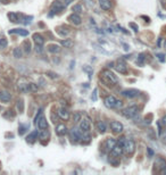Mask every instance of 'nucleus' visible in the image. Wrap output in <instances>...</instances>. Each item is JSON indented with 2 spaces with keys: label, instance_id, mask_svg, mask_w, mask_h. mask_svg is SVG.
Here are the masks:
<instances>
[{
  "label": "nucleus",
  "instance_id": "nucleus-3",
  "mask_svg": "<svg viewBox=\"0 0 166 175\" xmlns=\"http://www.w3.org/2000/svg\"><path fill=\"white\" fill-rule=\"evenodd\" d=\"M138 111H139L138 106H130V107L124 108L122 111V114H123V116L126 117V118H132V117H134V116L138 114Z\"/></svg>",
  "mask_w": 166,
  "mask_h": 175
},
{
  "label": "nucleus",
  "instance_id": "nucleus-23",
  "mask_svg": "<svg viewBox=\"0 0 166 175\" xmlns=\"http://www.w3.org/2000/svg\"><path fill=\"white\" fill-rule=\"evenodd\" d=\"M38 135H39V132H38V131H34V132H32L30 135L27 137L26 141L27 142H30V143H33V142L38 139Z\"/></svg>",
  "mask_w": 166,
  "mask_h": 175
},
{
  "label": "nucleus",
  "instance_id": "nucleus-2",
  "mask_svg": "<svg viewBox=\"0 0 166 175\" xmlns=\"http://www.w3.org/2000/svg\"><path fill=\"white\" fill-rule=\"evenodd\" d=\"M105 106L107 108H115V107L118 108L122 106V101L117 100L114 96H107L105 98Z\"/></svg>",
  "mask_w": 166,
  "mask_h": 175
},
{
  "label": "nucleus",
  "instance_id": "nucleus-17",
  "mask_svg": "<svg viewBox=\"0 0 166 175\" xmlns=\"http://www.w3.org/2000/svg\"><path fill=\"white\" fill-rule=\"evenodd\" d=\"M18 89L21 92H27V91H30L29 90V83H27L25 80H21V81L18 82Z\"/></svg>",
  "mask_w": 166,
  "mask_h": 175
},
{
  "label": "nucleus",
  "instance_id": "nucleus-31",
  "mask_svg": "<svg viewBox=\"0 0 166 175\" xmlns=\"http://www.w3.org/2000/svg\"><path fill=\"white\" fill-rule=\"evenodd\" d=\"M17 109H18V111H19V113H22V111L24 110V103H23L22 99L17 101Z\"/></svg>",
  "mask_w": 166,
  "mask_h": 175
},
{
  "label": "nucleus",
  "instance_id": "nucleus-8",
  "mask_svg": "<svg viewBox=\"0 0 166 175\" xmlns=\"http://www.w3.org/2000/svg\"><path fill=\"white\" fill-rule=\"evenodd\" d=\"M80 128L82 132H89L90 131V122L88 118H82L81 120V123H80Z\"/></svg>",
  "mask_w": 166,
  "mask_h": 175
},
{
  "label": "nucleus",
  "instance_id": "nucleus-11",
  "mask_svg": "<svg viewBox=\"0 0 166 175\" xmlns=\"http://www.w3.org/2000/svg\"><path fill=\"white\" fill-rule=\"evenodd\" d=\"M71 139L72 140H74V141H80L81 139H82V133L80 132L78 128H73V130H71Z\"/></svg>",
  "mask_w": 166,
  "mask_h": 175
},
{
  "label": "nucleus",
  "instance_id": "nucleus-6",
  "mask_svg": "<svg viewBox=\"0 0 166 175\" xmlns=\"http://www.w3.org/2000/svg\"><path fill=\"white\" fill-rule=\"evenodd\" d=\"M115 68H116V71H117L118 73H121V74H126L127 73V66L123 59L118 60L116 66H115Z\"/></svg>",
  "mask_w": 166,
  "mask_h": 175
},
{
  "label": "nucleus",
  "instance_id": "nucleus-21",
  "mask_svg": "<svg viewBox=\"0 0 166 175\" xmlns=\"http://www.w3.org/2000/svg\"><path fill=\"white\" fill-rule=\"evenodd\" d=\"M33 41L35 42V44L36 46H43V43H44V39H43V37L42 35H40V34H36L35 33L34 35H33Z\"/></svg>",
  "mask_w": 166,
  "mask_h": 175
},
{
  "label": "nucleus",
  "instance_id": "nucleus-12",
  "mask_svg": "<svg viewBox=\"0 0 166 175\" xmlns=\"http://www.w3.org/2000/svg\"><path fill=\"white\" fill-rule=\"evenodd\" d=\"M35 125H38V128L42 131V130H47L48 128V123H47V120H46V117L43 115L40 117V120L36 122Z\"/></svg>",
  "mask_w": 166,
  "mask_h": 175
},
{
  "label": "nucleus",
  "instance_id": "nucleus-29",
  "mask_svg": "<svg viewBox=\"0 0 166 175\" xmlns=\"http://www.w3.org/2000/svg\"><path fill=\"white\" fill-rule=\"evenodd\" d=\"M8 18L12 22H13V23H16V22H18V15L16 13H9L8 14Z\"/></svg>",
  "mask_w": 166,
  "mask_h": 175
},
{
  "label": "nucleus",
  "instance_id": "nucleus-24",
  "mask_svg": "<svg viewBox=\"0 0 166 175\" xmlns=\"http://www.w3.org/2000/svg\"><path fill=\"white\" fill-rule=\"evenodd\" d=\"M96 126H97V130H98V131H99L101 134L106 132V125H105V123H104V122H101V121L97 122Z\"/></svg>",
  "mask_w": 166,
  "mask_h": 175
},
{
  "label": "nucleus",
  "instance_id": "nucleus-27",
  "mask_svg": "<svg viewBox=\"0 0 166 175\" xmlns=\"http://www.w3.org/2000/svg\"><path fill=\"white\" fill-rule=\"evenodd\" d=\"M39 138L41 140H47L49 138V132L47 130H42V132L39 133Z\"/></svg>",
  "mask_w": 166,
  "mask_h": 175
},
{
  "label": "nucleus",
  "instance_id": "nucleus-9",
  "mask_svg": "<svg viewBox=\"0 0 166 175\" xmlns=\"http://www.w3.org/2000/svg\"><path fill=\"white\" fill-rule=\"evenodd\" d=\"M122 94L124 97H127V98H136L139 96V91L136 89H130V90H125L123 91Z\"/></svg>",
  "mask_w": 166,
  "mask_h": 175
},
{
  "label": "nucleus",
  "instance_id": "nucleus-38",
  "mask_svg": "<svg viewBox=\"0 0 166 175\" xmlns=\"http://www.w3.org/2000/svg\"><path fill=\"white\" fill-rule=\"evenodd\" d=\"M97 92H98V90L95 89V91H93V93H92V97H91L93 101H96V100H97Z\"/></svg>",
  "mask_w": 166,
  "mask_h": 175
},
{
  "label": "nucleus",
  "instance_id": "nucleus-13",
  "mask_svg": "<svg viewBox=\"0 0 166 175\" xmlns=\"http://www.w3.org/2000/svg\"><path fill=\"white\" fill-rule=\"evenodd\" d=\"M68 21L71 22V23H73L74 25H80L81 24V22H82V19H81V17H80L79 14H72L70 17H68Z\"/></svg>",
  "mask_w": 166,
  "mask_h": 175
},
{
  "label": "nucleus",
  "instance_id": "nucleus-30",
  "mask_svg": "<svg viewBox=\"0 0 166 175\" xmlns=\"http://www.w3.org/2000/svg\"><path fill=\"white\" fill-rule=\"evenodd\" d=\"M7 44H8V42H7V39H6V38L0 39V49H5V48L7 47Z\"/></svg>",
  "mask_w": 166,
  "mask_h": 175
},
{
  "label": "nucleus",
  "instance_id": "nucleus-28",
  "mask_svg": "<svg viewBox=\"0 0 166 175\" xmlns=\"http://www.w3.org/2000/svg\"><path fill=\"white\" fill-rule=\"evenodd\" d=\"M22 47L24 48V51L26 52V54H29V52L31 51V43L30 41H24L22 44Z\"/></svg>",
  "mask_w": 166,
  "mask_h": 175
},
{
  "label": "nucleus",
  "instance_id": "nucleus-4",
  "mask_svg": "<svg viewBox=\"0 0 166 175\" xmlns=\"http://www.w3.org/2000/svg\"><path fill=\"white\" fill-rule=\"evenodd\" d=\"M123 149L126 151L127 154H133L134 150H136V143L133 140H126L124 141V145H123Z\"/></svg>",
  "mask_w": 166,
  "mask_h": 175
},
{
  "label": "nucleus",
  "instance_id": "nucleus-5",
  "mask_svg": "<svg viewBox=\"0 0 166 175\" xmlns=\"http://www.w3.org/2000/svg\"><path fill=\"white\" fill-rule=\"evenodd\" d=\"M65 7L66 6L64 5V2H61L59 0H56V1H54L53 5H51V12H53V13H59V12H61Z\"/></svg>",
  "mask_w": 166,
  "mask_h": 175
},
{
  "label": "nucleus",
  "instance_id": "nucleus-36",
  "mask_svg": "<svg viewBox=\"0 0 166 175\" xmlns=\"http://www.w3.org/2000/svg\"><path fill=\"white\" fill-rule=\"evenodd\" d=\"M83 69H84L85 72H88V73H89V74H92V72H93V71H92V68H91V67H90V66H88V65H85V66L83 67Z\"/></svg>",
  "mask_w": 166,
  "mask_h": 175
},
{
  "label": "nucleus",
  "instance_id": "nucleus-20",
  "mask_svg": "<svg viewBox=\"0 0 166 175\" xmlns=\"http://www.w3.org/2000/svg\"><path fill=\"white\" fill-rule=\"evenodd\" d=\"M98 1H99L101 9H104V10H109L110 7H112L110 0H98Z\"/></svg>",
  "mask_w": 166,
  "mask_h": 175
},
{
  "label": "nucleus",
  "instance_id": "nucleus-26",
  "mask_svg": "<svg viewBox=\"0 0 166 175\" xmlns=\"http://www.w3.org/2000/svg\"><path fill=\"white\" fill-rule=\"evenodd\" d=\"M13 54H14V57H15V58H22V56H23V52H22V49H21V48H15Z\"/></svg>",
  "mask_w": 166,
  "mask_h": 175
},
{
  "label": "nucleus",
  "instance_id": "nucleus-39",
  "mask_svg": "<svg viewBox=\"0 0 166 175\" xmlns=\"http://www.w3.org/2000/svg\"><path fill=\"white\" fill-rule=\"evenodd\" d=\"M157 57H158V59L161 60V61H162V63H163V61H165V58H164V57H165V56L163 55V54H158V55H157Z\"/></svg>",
  "mask_w": 166,
  "mask_h": 175
},
{
  "label": "nucleus",
  "instance_id": "nucleus-19",
  "mask_svg": "<svg viewBox=\"0 0 166 175\" xmlns=\"http://www.w3.org/2000/svg\"><path fill=\"white\" fill-rule=\"evenodd\" d=\"M56 133L58 134V135H65L66 133H67V128H66V125H64V124H59V125H57Z\"/></svg>",
  "mask_w": 166,
  "mask_h": 175
},
{
  "label": "nucleus",
  "instance_id": "nucleus-33",
  "mask_svg": "<svg viewBox=\"0 0 166 175\" xmlns=\"http://www.w3.org/2000/svg\"><path fill=\"white\" fill-rule=\"evenodd\" d=\"M29 90L30 91H36L38 90V86L34 83H29Z\"/></svg>",
  "mask_w": 166,
  "mask_h": 175
},
{
  "label": "nucleus",
  "instance_id": "nucleus-16",
  "mask_svg": "<svg viewBox=\"0 0 166 175\" xmlns=\"http://www.w3.org/2000/svg\"><path fill=\"white\" fill-rule=\"evenodd\" d=\"M58 116L61 117V120L67 121L70 118V113H68V110L65 109V108H59V109H58Z\"/></svg>",
  "mask_w": 166,
  "mask_h": 175
},
{
  "label": "nucleus",
  "instance_id": "nucleus-1",
  "mask_svg": "<svg viewBox=\"0 0 166 175\" xmlns=\"http://www.w3.org/2000/svg\"><path fill=\"white\" fill-rule=\"evenodd\" d=\"M100 75H101L100 76L101 81L104 82V83H106L107 86H115L118 82L117 77L114 75V73H112L108 69H104L100 73Z\"/></svg>",
  "mask_w": 166,
  "mask_h": 175
},
{
  "label": "nucleus",
  "instance_id": "nucleus-7",
  "mask_svg": "<svg viewBox=\"0 0 166 175\" xmlns=\"http://www.w3.org/2000/svg\"><path fill=\"white\" fill-rule=\"evenodd\" d=\"M123 145H117V143H116V145H115V147H114L113 149L110 150V155H112V156H113V157H119V156H121V155L123 154Z\"/></svg>",
  "mask_w": 166,
  "mask_h": 175
},
{
  "label": "nucleus",
  "instance_id": "nucleus-22",
  "mask_svg": "<svg viewBox=\"0 0 166 175\" xmlns=\"http://www.w3.org/2000/svg\"><path fill=\"white\" fill-rule=\"evenodd\" d=\"M61 46L65 48H72L74 46V42L72 39H65V40H61Z\"/></svg>",
  "mask_w": 166,
  "mask_h": 175
},
{
  "label": "nucleus",
  "instance_id": "nucleus-34",
  "mask_svg": "<svg viewBox=\"0 0 166 175\" xmlns=\"http://www.w3.org/2000/svg\"><path fill=\"white\" fill-rule=\"evenodd\" d=\"M82 120V116H81V114L80 113H75L74 114V122L75 123H78L79 121Z\"/></svg>",
  "mask_w": 166,
  "mask_h": 175
},
{
  "label": "nucleus",
  "instance_id": "nucleus-44",
  "mask_svg": "<svg viewBox=\"0 0 166 175\" xmlns=\"http://www.w3.org/2000/svg\"><path fill=\"white\" fill-rule=\"evenodd\" d=\"M165 174H166V168H165Z\"/></svg>",
  "mask_w": 166,
  "mask_h": 175
},
{
  "label": "nucleus",
  "instance_id": "nucleus-41",
  "mask_svg": "<svg viewBox=\"0 0 166 175\" xmlns=\"http://www.w3.org/2000/svg\"><path fill=\"white\" fill-rule=\"evenodd\" d=\"M63 2H64V5H65V6H68L71 2H73V0H64Z\"/></svg>",
  "mask_w": 166,
  "mask_h": 175
},
{
  "label": "nucleus",
  "instance_id": "nucleus-10",
  "mask_svg": "<svg viewBox=\"0 0 166 175\" xmlns=\"http://www.w3.org/2000/svg\"><path fill=\"white\" fill-rule=\"evenodd\" d=\"M110 128H112V130H113L115 133H121L123 132V124L119 123V122H116V121H114V122H112L110 123Z\"/></svg>",
  "mask_w": 166,
  "mask_h": 175
},
{
  "label": "nucleus",
  "instance_id": "nucleus-25",
  "mask_svg": "<svg viewBox=\"0 0 166 175\" xmlns=\"http://www.w3.org/2000/svg\"><path fill=\"white\" fill-rule=\"evenodd\" d=\"M48 50L50 52H54V54H55V52H59V51H61V48L59 47L58 44H50V46L48 47Z\"/></svg>",
  "mask_w": 166,
  "mask_h": 175
},
{
  "label": "nucleus",
  "instance_id": "nucleus-32",
  "mask_svg": "<svg viewBox=\"0 0 166 175\" xmlns=\"http://www.w3.org/2000/svg\"><path fill=\"white\" fill-rule=\"evenodd\" d=\"M72 9H73V12L76 13V14H80L81 12H82V7H81V5H74Z\"/></svg>",
  "mask_w": 166,
  "mask_h": 175
},
{
  "label": "nucleus",
  "instance_id": "nucleus-35",
  "mask_svg": "<svg viewBox=\"0 0 166 175\" xmlns=\"http://www.w3.org/2000/svg\"><path fill=\"white\" fill-rule=\"evenodd\" d=\"M26 128H27V126H24V125H21L19 126V130H18V133L22 135V134H24L25 133V131H26Z\"/></svg>",
  "mask_w": 166,
  "mask_h": 175
},
{
  "label": "nucleus",
  "instance_id": "nucleus-43",
  "mask_svg": "<svg viewBox=\"0 0 166 175\" xmlns=\"http://www.w3.org/2000/svg\"><path fill=\"white\" fill-rule=\"evenodd\" d=\"M164 48H166V40H165V42H164Z\"/></svg>",
  "mask_w": 166,
  "mask_h": 175
},
{
  "label": "nucleus",
  "instance_id": "nucleus-42",
  "mask_svg": "<svg viewBox=\"0 0 166 175\" xmlns=\"http://www.w3.org/2000/svg\"><path fill=\"white\" fill-rule=\"evenodd\" d=\"M162 122H163V124H165V125H166V115L162 118Z\"/></svg>",
  "mask_w": 166,
  "mask_h": 175
},
{
  "label": "nucleus",
  "instance_id": "nucleus-14",
  "mask_svg": "<svg viewBox=\"0 0 166 175\" xmlns=\"http://www.w3.org/2000/svg\"><path fill=\"white\" fill-rule=\"evenodd\" d=\"M12 100V94L8 91H1L0 92V101L2 103H9Z\"/></svg>",
  "mask_w": 166,
  "mask_h": 175
},
{
  "label": "nucleus",
  "instance_id": "nucleus-15",
  "mask_svg": "<svg viewBox=\"0 0 166 175\" xmlns=\"http://www.w3.org/2000/svg\"><path fill=\"white\" fill-rule=\"evenodd\" d=\"M9 34H19L22 37H26L29 35V31L24 30V29H14V30H9Z\"/></svg>",
  "mask_w": 166,
  "mask_h": 175
},
{
  "label": "nucleus",
  "instance_id": "nucleus-37",
  "mask_svg": "<svg viewBox=\"0 0 166 175\" xmlns=\"http://www.w3.org/2000/svg\"><path fill=\"white\" fill-rule=\"evenodd\" d=\"M42 115H43V114H42V110L40 109L39 113H38V115H36V117H35V120H34V123H35V124H36V122H38V121L40 120V117H41Z\"/></svg>",
  "mask_w": 166,
  "mask_h": 175
},
{
  "label": "nucleus",
  "instance_id": "nucleus-40",
  "mask_svg": "<svg viewBox=\"0 0 166 175\" xmlns=\"http://www.w3.org/2000/svg\"><path fill=\"white\" fill-rule=\"evenodd\" d=\"M130 26H131L132 29H133V30L136 31V32H137V31H138V30H139V27H138V25H136L134 23H130Z\"/></svg>",
  "mask_w": 166,
  "mask_h": 175
},
{
  "label": "nucleus",
  "instance_id": "nucleus-18",
  "mask_svg": "<svg viewBox=\"0 0 166 175\" xmlns=\"http://www.w3.org/2000/svg\"><path fill=\"white\" fill-rule=\"evenodd\" d=\"M115 145H116V140H115V139H113V138H108V139L106 140L105 147L107 148V150H108V151H110V150L113 149Z\"/></svg>",
  "mask_w": 166,
  "mask_h": 175
}]
</instances>
